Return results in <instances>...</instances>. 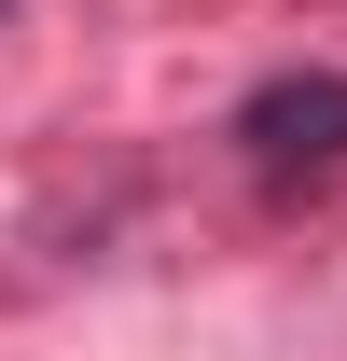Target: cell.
<instances>
[{"instance_id":"cell-1","label":"cell","mask_w":347,"mask_h":361,"mask_svg":"<svg viewBox=\"0 0 347 361\" xmlns=\"http://www.w3.org/2000/svg\"><path fill=\"white\" fill-rule=\"evenodd\" d=\"M236 153H250L264 195L347 167V70H278V84H250L236 97Z\"/></svg>"},{"instance_id":"cell-2","label":"cell","mask_w":347,"mask_h":361,"mask_svg":"<svg viewBox=\"0 0 347 361\" xmlns=\"http://www.w3.org/2000/svg\"><path fill=\"white\" fill-rule=\"evenodd\" d=\"M0 14H14V0H0Z\"/></svg>"}]
</instances>
